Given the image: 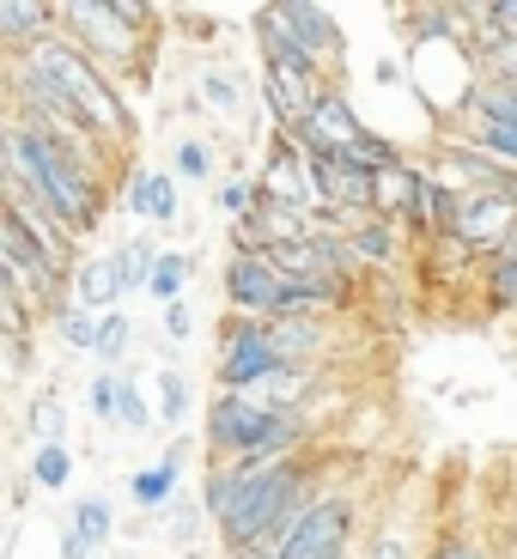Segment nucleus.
<instances>
[{
    "mask_svg": "<svg viewBox=\"0 0 517 559\" xmlns=\"http://www.w3.org/2000/svg\"><path fill=\"white\" fill-rule=\"evenodd\" d=\"M110 165L116 153L98 140H56L49 128L7 116V189L43 213L61 238H85L104 225L110 207Z\"/></svg>",
    "mask_w": 517,
    "mask_h": 559,
    "instance_id": "nucleus-1",
    "label": "nucleus"
},
{
    "mask_svg": "<svg viewBox=\"0 0 517 559\" xmlns=\"http://www.w3.org/2000/svg\"><path fill=\"white\" fill-rule=\"evenodd\" d=\"M61 37L116 85H122V73L146 80L158 43V7H146V0H61Z\"/></svg>",
    "mask_w": 517,
    "mask_h": 559,
    "instance_id": "nucleus-2",
    "label": "nucleus"
},
{
    "mask_svg": "<svg viewBox=\"0 0 517 559\" xmlns=\"http://www.w3.org/2000/svg\"><path fill=\"white\" fill-rule=\"evenodd\" d=\"M19 68L37 73V80L49 85V92H56V98L68 104V110L80 116L104 146H110V153H122L128 140H134V110H128L122 85H116L104 68H92V61L61 37V31H56V37H43L31 56H19Z\"/></svg>",
    "mask_w": 517,
    "mask_h": 559,
    "instance_id": "nucleus-3",
    "label": "nucleus"
},
{
    "mask_svg": "<svg viewBox=\"0 0 517 559\" xmlns=\"http://www.w3.org/2000/svg\"><path fill=\"white\" fill-rule=\"evenodd\" d=\"M317 492H322V475H317V456H310V450L274 462L268 475H256L250 487H244V499L232 504V518L220 523L225 554L238 559V554H250V547L280 542V535L305 518V504L317 499Z\"/></svg>",
    "mask_w": 517,
    "mask_h": 559,
    "instance_id": "nucleus-4",
    "label": "nucleus"
},
{
    "mask_svg": "<svg viewBox=\"0 0 517 559\" xmlns=\"http://www.w3.org/2000/svg\"><path fill=\"white\" fill-rule=\"evenodd\" d=\"M208 450L213 462L238 456H305L317 438V414H274V407L250 402V395H220L208 402Z\"/></svg>",
    "mask_w": 517,
    "mask_h": 559,
    "instance_id": "nucleus-5",
    "label": "nucleus"
},
{
    "mask_svg": "<svg viewBox=\"0 0 517 559\" xmlns=\"http://www.w3.org/2000/svg\"><path fill=\"white\" fill-rule=\"evenodd\" d=\"M256 49H262V98H268V110H274L280 128L305 122V116L341 85V80H329L310 56H298L268 19H256Z\"/></svg>",
    "mask_w": 517,
    "mask_h": 559,
    "instance_id": "nucleus-6",
    "label": "nucleus"
},
{
    "mask_svg": "<svg viewBox=\"0 0 517 559\" xmlns=\"http://www.w3.org/2000/svg\"><path fill=\"white\" fill-rule=\"evenodd\" d=\"M360 547V499L348 487H322L317 499L305 504V518L268 547H250L238 559H329V554H348Z\"/></svg>",
    "mask_w": 517,
    "mask_h": 559,
    "instance_id": "nucleus-7",
    "label": "nucleus"
},
{
    "mask_svg": "<svg viewBox=\"0 0 517 559\" xmlns=\"http://www.w3.org/2000/svg\"><path fill=\"white\" fill-rule=\"evenodd\" d=\"M286 359H280L274 335H268V317H238L225 310L220 322V347H213V390L220 395H250L268 378H280Z\"/></svg>",
    "mask_w": 517,
    "mask_h": 559,
    "instance_id": "nucleus-8",
    "label": "nucleus"
},
{
    "mask_svg": "<svg viewBox=\"0 0 517 559\" xmlns=\"http://www.w3.org/2000/svg\"><path fill=\"white\" fill-rule=\"evenodd\" d=\"M256 19H268V25L293 43L298 56L317 61L329 80L348 73V31H341V19L329 13V7H310V0H268V7H256Z\"/></svg>",
    "mask_w": 517,
    "mask_h": 559,
    "instance_id": "nucleus-9",
    "label": "nucleus"
},
{
    "mask_svg": "<svg viewBox=\"0 0 517 559\" xmlns=\"http://www.w3.org/2000/svg\"><path fill=\"white\" fill-rule=\"evenodd\" d=\"M280 286H286V267H280L274 255H238V250L225 255L220 293L238 317H268L274 298H280Z\"/></svg>",
    "mask_w": 517,
    "mask_h": 559,
    "instance_id": "nucleus-10",
    "label": "nucleus"
},
{
    "mask_svg": "<svg viewBox=\"0 0 517 559\" xmlns=\"http://www.w3.org/2000/svg\"><path fill=\"white\" fill-rule=\"evenodd\" d=\"M517 231V207L500 195H481V189H462V207H457V225H450V238L469 243L475 255H500V243Z\"/></svg>",
    "mask_w": 517,
    "mask_h": 559,
    "instance_id": "nucleus-11",
    "label": "nucleus"
},
{
    "mask_svg": "<svg viewBox=\"0 0 517 559\" xmlns=\"http://www.w3.org/2000/svg\"><path fill=\"white\" fill-rule=\"evenodd\" d=\"M116 535V504L104 499V492H80L68 511V523H61V559H92L104 554Z\"/></svg>",
    "mask_w": 517,
    "mask_h": 559,
    "instance_id": "nucleus-12",
    "label": "nucleus"
},
{
    "mask_svg": "<svg viewBox=\"0 0 517 559\" xmlns=\"http://www.w3.org/2000/svg\"><path fill=\"white\" fill-rule=\"evenodd\" d=\"M56 31H61V7H49V0H0V56L7 61L31 56Z\"/></svg>",
    "mask_w": 517,
    "mask_h": 559,
    "instance_id": "nucleus-13",
    "label": "nucleus"
},
{
    "mask_svg": "<svg viewBox=\"0 0 517 559\" xmlns=\"http://www.w3.org/2000/svg\"><path fill=\"white\" fill-rule=\"evenodd\" d=\"M353 286L348 280H310V274H286V286H280L274 310H268V322H293V317H336V310H348Z\"/></svg>",
    "mask_w": 517,
    "mask_h": 559,
    "instance_id": "nucleus-14",
    "label": "nucleus"
},
{
    "mask_svg": "<svg viewBox=\"0 0 517 559\" xmlns=\"http://www.w3.org/2000/svg\"><path fill=\"white\" fill-rule=\"evenodd\" d=\"M183 468H189V438H171L165 456L146 462V468H134L128 475V499L140 504V511H165V504H177V487H183Z\"/></svg>",
    "mask_w": 517,
    "mask_h": 559,
    "instance_id": "nucleus-15",
    "label": "nucleus"
},
{
    "mask_svg": "<svg viewBox=\"0 0 517 559\" xmlns=\"http://www.w3.org/2000/svg\"><path fill=\"white\" fill-rule=\"evenodd\" d=\"M360 559H426V547H420V518H414V504L396 499L390 511L372 523V535H365Z\"/></svg>",
    "mask_w": 517,
    "mask_h": 559,
    "instance_id": "nucleus-16",
    "label": "nucleus"
},
{
    "mask_svg": "<svg viewBox=\"0 0 517 559\" xmlns=\"http://www.w3.org/2000/svg\"><path fill=\"white\" fill-rule=\"evenodd\" d=\"M268 335H274L280 359L286 365H305V371H322V353L336 347V329L329 317H293V322H268Z\"/></svg>",
    "mask_w": 517,
    "mask_h": 559,
    "instance_id": "nucleus-17",
    "label": "nucleus"
},
{
    "mask_svg": "<svg viewBox=\"0 0 517 559\" xmlns=\"http://www.w3.org/2000/svg\"><path fill=\"white\" fill-rule=\"evenodd\" d=\"M305 128L317 134V146H329V153H348V146H360V134H365V116L353 110L348 85H336V92H329V98H322L317 110L305 116Z\"/></svg>",
    "mask_w": 517,
    "mask_h": 559,
    "instance_id": "nucleus-18",
    "label": "nucleus"
},
{
    "mask_svg": "<svg viewBox=\"0 0 517 559\" xmlns=\"http://www.w3.org/2000/svg\"><path fill=\"white\" fill-rule=\"evenodd\" d=\"M348 250L360 267H396V255H402V225L384 219V213H360L348 225Z\"/></svg>",
    "mask_w": 517,
    "mask_h": 559,
    "instance_id": "nucleus-19",
    "label": "nucleus"
},
{
    "mask_svg": "<svg viewBox=\"0 0 517 559\" xmlns=\"http://www.w3.org/2000/svg\"><path fill=\"white\" fill-rule=\"evenodd\" d=\"M68 298L73 305H85V310H122V280H116V255H92V262H80L73 267V280H68Z\"/></svg>",
    "mask_w": 517,
    "mask_h": 559,
    "instance_id": "nucleus-20",
    "label": "nucleus"
},
{
    "mask_svg": "<svg viewBox=\"0 0 517 559\" xmlns=\"http://www.w3.org/2000/svg\"><path fill=\"white\" fill-rule=\"evenodd\" d=\"M189 280H196V255H183V250H158L153 280H146V298H158V310H165V305H183Z\"/></svg>",
    "mask_w": 517,
    "mask_h": 559,
    "instance_id": "nucleus-21",
    "label": "nucleus"
},
{
    "mask_svg": "<svg viewBox=\"0 0 517 559\" xmlns=\"http://www.w3.org/2000/svg\"><path fill=\"white\" fill-rule=\"evenodd\" d=\"M153 390H158V426H171V438L189 426V407H196V395H189V378H183L177 365H158L153 371Z\"/></svg>",
    "mask_w": 517,
    "mask_h": 559,
    "instance_id": "nucleus-22",
    "label": "nucleus"
},
{
    "mask_svg": "<svg viewBox=\"0 0 517 559\" xmlns=\"http://www.w3.org/2000/svg\"><path fill=\"white\" fill-rule=\"evenodd\" d=\"M25 475H31V487H43V492H68L73 487V444H37L25 462Z\"/></svg>",
    "mask_w": 517,
    "mask_h": 559,
    "instance_id": "nucleus-23",
    "label": "nucleus"
},
{
    "mask_svg": "<svg viewBox=\"0 0 517 559\" xmlns=\"http://www.w3.org/2000/svg\"><path fill=\"white\" fill-rule=\"evenodd\" d=\"M49 317H56V341H61V347L98 353V310H85V305H73V298H61Z\"/></svg>",
    "mask_w": 517,
    "mask_h": 559,
    "instance_id": "nucleus-24",
    "label": "nucleus"
},
{
    "mask_svg": "<svg viewBox=\"0 0 517 559\" xmlns=\"http://www.w3.org/2000/svg\"><path fill=\"white\" fill-rule=\"evenodd\" d=\"M116 426H122V432L158 426V407L146 402V383H140V371H128V365H122V390H116Z\"/></svg>",
    "mask_w": 517,
    "mask_h": 559,
    "instance_id": "nucleus-25",
    "label": "nucleus"
},
{
    "mask_svg": "<svg viewBox=\"0 0 517 559\" xmlns=\"http://www.w3.org/2000/svg\"><path fill=\"white\" fill-rule=\"evenodd\" d=\"M481 305H487V317H505V310H517V262L493 255V262L481 267Z\"/></svg>",
    "mask_w": 517,
    "mask_h": 559,
    "instance_id": "nucleus-26",
    "label": "nucleus"
},
{
    "mask_svg": "<svg viewBox=\"0 0 517 559\" xmlns=\"http://www.w3.org/2000/svg\"><path fill=\"white\" fill-rule=\"evenodd\" d=\"M116 255V280H122V298L128 293H146V280H153V262H158V250L146 238H128L122 250H110Z\"/></svg>",
    "mask_w": 517,
    "mask_h": 559,
    "instance_id": "nucleus-27",
    "label": "nucleus"
},
{
    "mask_svg": "<svg viewBox=\"0 0 517 559\" xmlns=\"http://www.w3.org/2000/svg\"><path fill=\"white\" fill-rule=\"evenodd\" d=\"M128 347H134V317H128V310H104L98 317V359H104V371H122Z\"/></svg>",
    "mask_w": 517,
    "mask_h": 559,
    "instance_id": "nucleus-28",
    "label": "nucleus"
},
{
    "mask_svg": "<svg viewBox=\"0 0 517 559\" xmlns=\"http://www.w3.org/2000/svg\"><path fill=\"white\" fill-rule=\"evenodd\" d=\"M171 177H189V182H213L220 177V158H213L208 140H177V153H171Z\"/></svg>",
    "mask_w": 517,
    "mask_h": 559,
    "instance_id": "nucleus-29",
    "label": "nucleus"
},
{
    "mask_svg": "<svg viewBox=\"0 0 517 559\" xmlns=\"http://www.w3.org/2000/svg\"><path fill=\"white\" fill-rule=\"evenodd\" d=\"M25 426H31V438H37V444H68V407H61L56 395H37V402H31V414H25Z\"/></svg>",
    "mask_w": 517,
    "mask_h": 559,
    "instance_id": "nucleus-30",
    "label": "nucleus"
},
{
    "mask_svg": "<svg viewBox=\"0 0 517 559\" xmlns=\"http://www.w3.org/2000/svg\"><path fill=\"white\" fill-rule=\"evenodd\" d=\"M213 207H220L232 225H238L244 213H256V177H220V189H213Z\"/></svg>",
    "mask_w": 517,
    "mask_h": 559,
    "instance_id": "nucleus-31",
    "label": "nucleus"
},
{
    "mask_svg": "<svg viewBox=\"0 0 517 559\" xmlns=\"http://www.w3.org/2000/svg\"><path fill=\"white\" fill-rule=\"evenodd\" d=\"M201 104H213L220 116H238L244 110V92H238V80H232V73L208 68V73H201Z\"/></svg>",
    "mask_w": 517,
    "mask_h": 559,
    "instance_id": "nucleus-32",
    "label": "nucleus"
},
{
    "mask_svg": "<svg viewBox=\"0 0 517 559\" xmlns=\"http://www.w3.org/2000/svg\"><path fill=\"white\" fill-rule=\"evenodd\" d=\"M146 219L165 225V231L183 219V195H177V182H171V170H158V182H153V207H146Z\"/></svg>",
    "mask_w": 517,
    "mask_h": 559,
    "instance_id": "nucleus-33",
    "label": "nucleus"
},
{
    "mask_svg": "<svg viewBox=\"0 0 517 559\" xmlns=\"http://www.w3.org/2000/svg\"><path fill=\"white\" fill-rule=\"evenodd\" d=\"M116 390H122V371H98L92 390H85V402H92V414H98L104 426H116Z\"/></svg>",
    "mask_w": 517,
    "mask_h": 559,
    "instance_id": "nucleus-34",
    "label": "nucleus"
},
{
    "mask_svg": "<svg viewBox=\"0 0 517 559\" xmlns=\"http://www.w3.org/2000/svg\"><path fill=\"white\" fill-rule=\"evenodd\" d=\"M153 182H158V170H128V189H122V207L128 213H140V219H146V207H153Z\"/></svg>",
    "mask_w": 517,
    "mask_h": 559,
    "instance_id": "nucleus-35",
    "label": "nucleus"
},
{
    "mask_svg": "<svg viewBox=\"0 0 517 559\" xmlns=\"http://www.w3.org/2000/svg\"><path fill=\"white\" fill-rule=\"evenodd\" d=\"M426 559H500V554H487V547L469 542V535H438V542L426 547Z\"/></svg>",
    "mask_w": 517,
    "mask_h": 559,
    "instance_id": "nucleus-36",
    "label": "nucleus"
},
{
    "mask_svg": "<svg viewBox=\"0 0 517 559\" xmlns=\"http://www.w3.org/2000/svg\"><path fill=\"white\" fill-rule=\"evenodd\" d=\"M158 335H165L171 347H183V341L196 335V317H189V305H165V310H158Z\"/></svg>",
    "mask_w": 517,
    "mask_h": 559,
    "instance_id": "nucleus-37",
    "label": "nucleus"
},
{
    "mask_svg": "<svg viewBox=\"0 0 517 559\" xmlns=\"http://www.w3.org/2000/svg\"><path fill=\"white\" fill-rule=\"evenodd\" d=\"M481 73H487V80H500V85H517V43H500V49L481 61Z\"/></svg>",
    "mask_w": 517,
    "mask_h": 559,
    "instance_id": "nucleus-38",
    "label": "nucleus"
},
{
    "mask_svg": "<svg viewBox=\"0 0 517 559\" xmlns=\"http://www.w3.org/2000/svg\"><path fill=\"white\" fill-rule=\"evenodd\" d=\"M493 25H500V43H517V0H493Z\"/></svg>",
    "mask_w": 517,
    "mask_h": 559,
    "instance_id": "nucleus-39",
    "label": "nucleus"
},
{
    "mask_svg": "<svg viewBox=\"0 0 517 559\" xmlns=\"http://www.w3.org/2000/svg\"><path fill=\"white\" fill-rule=\"evenodd\" d=\"M0 189H7V122H0Z\"/></svg>",
    "mask_w": 517,
    "mask_h": 559,
    "instance_id": "nucleus-40",
    "label": "nucleus"
},
{
    "mask_svg": "<svg viewBox=\"0 0 517 559\" xmlns=\"http://www.w3.org/2000/svg\"><path fill=\"white\" fill-rule=\"evenodd\" d=\"M329 559H360V547H348V554H329Z\"/></svg>",
    "mask_w": 517,
    "mask_h": 559,
    "instance_id": "nucleus-41",
    "label": "nucleus"
}]
</instances>
